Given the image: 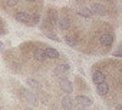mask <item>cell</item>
Wrapping results in <instances>:
<instances>
[{
	"mask_svg": "<svg viewBox=\"0 0 122 110\" xmlns=\"http://www.w3.org/2000/svg\"><path fill=\"white\" fill-rule=\"evenodd\" d=\"M15 19H16L19 23H23V24H26V26H33V24H32V19H30V16H29L26 12H17V13L15 14Z\"/></svg>",
	"mask_w": 122,
	"mask_h": 110,
	"instance_id": "cell-1",
	"label": "cell"
},
{
	"mask_svg": "<svg viewBox=\"0 0 122 110\" xmlns=\"http://www.w3.org/2000/svg\"><path fill=\"white\" fill-rule=\"evenodd\" d=\"M59 87H60V90H62V92H66V93H72L73 92V86H72V83L66 77L59 80Z\"/></svg>",
	"mask_w": 122,
	"mask_h": 110,
	"instance_id": "cell-2",
	"label": "cell"
},
{
	"mask_svg": "<svg viewBox=\"0 0 122 110\" xmlns=\"http://www.w3.org/2000/svg\"><path fill=\"white\" fill-rule=\"evenodd\" d=\"M73 101H76V104H79V106H82V107H86V106H91V104H92V99L88 97V96H82V94L76 96V99H75Z\"/></svg>",
	"mask_w": 122,
	"mask_h": 110,
	"instance_id": "cell-3",
	"label": "cell"
},
{
	"mask_svg": "<svg viewBox=\"0 0 122 110\" xmlns=\"http://www.w3.org/2000/svg\"><path fill=\"white\" fill-rule=\"evenodd\" d=\"M91 13H95V14H99V16H103V14H106V9L102 6V5H99V3H93L92 6H91Z\"/></svg>",
	"mask_w": 122,
	"mask_h": 110,
	"instance_id": "cell-4",
	"label": "cell"
},
{
	"mask_svg": "<svg viewBox=\"0 0 122 110\" xmlns=\"http://www.w3.org/2000/svg\"><path fill=\"white\" fill-rule=\"evenodd\" d=\"M113 41V34H109V33H105L99 37V43L102 46H111Z\"/></svg>",
	"mask_w": 122,
	"mask_h": 110,
	"instance_id": "cell-5",
	"label": "cell"
},
{
	"mask_svg": "<svg viewBox=\"0 0 122 110\" xmlns=\"http://www.w3.org/2000/svg\"><path fill=\"white\" fill-rule=\"evenodd\" d=\"M92 82H93L95 84L103 83V82H105V74H103L102 72H99V70H95V72L92 73Z\"/></svg>",
	"mask_w": 122,
	"mask_h": 110,
	"instance_id": "cell-6",
	"label": "cell"
},
{
	"mask_svg": "<svg viewBox=\"0 0 122 110\" xmlns=\"http://www.w3.org/2000/svg\"><path fill=\"white\" fill-rule=\"evenodd\" d=\"M108 92H109V84H108V83L103 82V83L96 84V93H98L99 96H106Z\"/></svg>",
	"mask_w": 122,
	"mask_h": 110,
	"instance_id": "cell-7",
	"label": "cell"
},
{
	"mask_svg": "<svg viewBox=\"0 0 122 110\" xmlns=\"http://www.w3.org/2000/svg\"><path fill=\"white\" fill-rule=\"evenodd\" d=\"M43 51H45V56H46V59H47V57H49V59H59V51H57L56 49L46 47Z\"/></svg>",
	"mask_w": 122,
	"mask_h": 110,
	"instance_id": "cell-8",
	"label": "cell"
},
{
	"mask_svg": "<svg viewBox=\"0 0 122 110\" xmlns=\"http://www.w3.org/2000/svg\"><path fill=\"white\" fill-rule=\"evenodd\" d=\"M62 107H63L65 110H72V109H73V99L69 97V96H65V97L62 99Z\"/></svg>",
	"mask_w": 122,
	"mask_h": 110,
	"instance_id": "cell-9",
	"label": "cell"
},
{
	"mask_svg": "<svg viewBox=\"0 0 122 110\" xmlns=\"http://www.w3.org/2000/svg\"><path fill=\"white\" fill-rule=\"evenodd\" d=\"M57 26H59L60 30H66L69 27V19L65 17V16H60L59 20H57Z\"/></svg>",
	"mask_w": 122,
	"mask_h": 110,
	"instance_id": "cell-10",
	"label": "cell"
},
{
	"mask_svg": "<svg viewBox=\"0 0 122 110\" xmlns=\"http://www.w3.org/2000/svg\"><path fill=\"white\" fill-rule=\"evenodd\" d=\"M25 96H26V99H27V101L32 104V106H37L39 104V100H37V97L32 93V92H26L25 93Z\"/></svg>",
	"mask_w": 122,
	"mask_h": 110,
	"instance_id": "cell-11",
	"label": "cell"
},
{
	"mask_svg": "<svg viewBox=\"0 0 122 110\" xmlns=\"http://www.w3.org/2000/svg\"><path fill=\"white\" fill-rule=\"evenodd\" d=\"M33 56H35V59H36V60H39V62H45V60H46L45 51H43L42 49H36V50L33 51Z\"/></svg>",
	"mask_w": 122,
	"mask_h": 110,
	"instance_id": "cell-12",
	"label": "cell"
},
{
	"mask_svg": "<svg viewBox=\"0 0 122 110\" xmlns=\"http://www.w3.org/2000/svg\"><path fill=\"white\" fill-rule=\"evenodd\" d=\"M26 84H27L30 89H40V87H42L40 83H39L37 80H35V79H27V80H26Z\"/></svg>",
	"mask_w": 122,
	"mask_h": 110,
	"instance_id": "cell-13",
	"label": "cell"
},
{
	"mask_svg": "<svg viewBox=\"0 0 122 110\" xmlns=\"http://www.w3.org/2000/svg\"><path fill=\"white\" fill-rule=\"evenodd\" d=\"M78 14H79V16H82V17H91V16H92V13H91V10H89L88 7H83V9H79V10H78Z\"/></svg>",
	"mask_w": 122,
	"mask_h": 110,
	"instance_id": "cell-14",
	"label": "cell"
},
{
	"mask_svg": "<svg viewBox=\"0 0 122 110\" xmlns=\"http://www.w3.org/2000/svg\"><path fill=\"white\" fill-rule=\"evenodd\" d=\"M65 43H66V44H69L71 47H75V46H76V40H73L69 34H66V36H65Z\"/></svg>",
	"mask_w": 122,
	"mask_h": 110,
	"instance_id": "cell-15",
	"label": "cell"
},
{
	"mask_svg": "<svg viewBox=\"0 0 122 110\" xmlns=\"http://www.w3.org/2000/svg\"><path fill=\"white\" fill-rule=\"evenodd\" d=\"M57 69L62 72V73H68V72L71 70V64H69V63H63V64H60Z\"/></svg>",
	"mask_w": 122,
	"mask_h": 110,
	"instance_id": "cell-16",
	"label": "cell"
},
{
	"mask_svg": "<svg viewBox=\"0 0 122 110\" xmlns=\"http://www.w3.org/2000/svg\"><path fill=\"white\" fill-rule=\"evenodd\" d=\"M53 74H55V76H57V77H60V79H65V73H62L57 67H56V70L53 72Z\"/></svg>",
	"mask_w": 122,
	"mask_h": 110,
	"instance_id": "cell-17",
	"label": "cell"
},
{
	"mask_svg": "<svg viewBox=\"0 0 122 110\" xmlns=\"http://www.w3.org/2000/svg\"><path fill=\"white\" fill-rule=\"evenodd\" d=\"M17 5H19V2H15V0H9V2H6L7 7H16Z\"/></svg>",
	"mask_w": 122,
	"mask_h": 110,
	"instance_id": "cell-18",
	"label": "cell"
},
{
	"mask_svg": "<svg viewBox=\"0 0 122 110\" xmlns=\"http://www.w3.org/2000/svg\"><path fill=\"white\" fill-rule=\"evenodd\" d=\"M46 36H47V37H49V39H52V40H55V41H60V39H59V37H57V36H55V34H53V33H47V34H46Z\"/></svg>",
	"mask_w": 122,
	"mask_h": 110,
	"instance_id": "cell-19",
	"label": "cell"
},
{
	"mask_svg": "<svg viewBox=\"0 0 122 110\" xmlns=\"http://www.w3.org/2000/svg\"><path fill=\"white\" fill-rule=\"evenodd\" d=\"M113 54H115V56H116V57H119V56H121V49H118V50H116V51H115Z\"/></svg>",
	"mask_w": 122,
	"mask_h": 110,
	"instance_id": "cell-20",
	"label": "cell"
},
{
	"mask_svg": "<svg viewBox=\"0 0 122 110\" xmlns=\"http://www.w3.org/2000/svg\"><path fill=\"white\" fill-rule=\"evenodd\" d=\"M3 46H5V44H3L2 41H0V51H3Z\"/></svg>",
	"mask_w": 122,
	"mask_h": 110,
	"instance_id": "cell-21",
	"label": "cell"
},
{
	"mask_svg": "<svg viewBox=\"0 0 122 110\" xmlns=\"http://www.w3.org/2000/svg\"><path fill=\"white\" fill-rule=\"evenodd\" d=\"M25 110H33V109H30V107H26V109H25Z\"/></svg>",
	"mask_w": 122,
	"mask_h": 110,
	"instance_id": "cell-22",
	"label": "cell"
}]
</instances>
